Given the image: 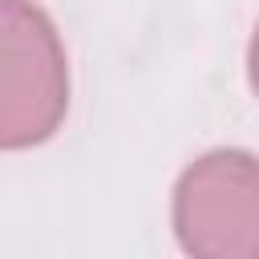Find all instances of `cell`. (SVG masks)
Instances as JSON below:
<instances>
[{
    "label": "cell",
    "instance_id": "cell-1",
    "mask_svg": "<svg viewBox=\"0 0 259 259\" xmlns=\"http://www.w3.org/2000/svg\"><path fill=\"white\" fill-rule=\"evenodd\" d=\"M69 109L57 28L32 0H0V150L45 142Z\"/></svg>",
    "mask_w": 259,
    "mask_h": 259
},
{
    "label": "cell",
    "instance_id": "cell-2",
    "mask_svg": "<svg viewBox=\"0 0 259 259\" xmlns=\"http://www.w3.org/2000/svg\"><path fill=\"white\" fill-rule=\"evenodd\" d=\"M255 162L247 154L198 158L174 194V227L190 259H255Z\"/></svg>",
    "mask_w": 259,
    "mask_h": 259
}]
</instances>
